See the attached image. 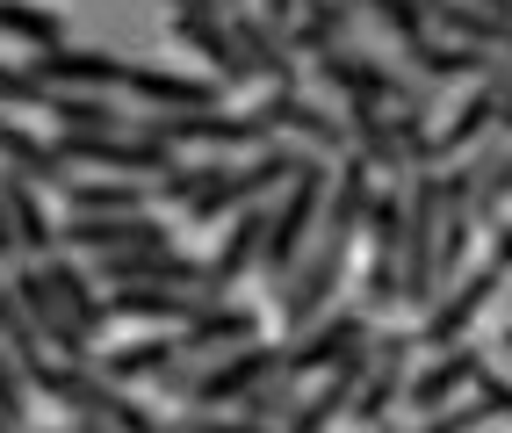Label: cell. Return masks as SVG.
Wrapping results in <instances>:
<instances>
[{
    "mask_svg": "<svg viewBox=\"0 0 512 433\" xmlns=\"http://www.w3.org/2000/svg\"><path fill=\"white\" fill-rule=\"evenodd\" d=\"M224 22H231V44H238V58L253 65V80H275L282 94H296V87H303V58L289 51V37H282V29L267 22L260 8H231Z\"/></svg>",
    "mask_w": 512,
    "mask_h": 433,
    "instance_id": "9a60e30c",
    "label": "cell"
},
{
    "mask_svg": "<svg viewBox=\"0 0 512 433\" xmlns=\"http://www.w3.org/2000/svg\"><path fill=\"white\" fill-rule=\"evenodd\" d=\"M0 116H8V109H0Z\"/></svg>",
    "mask_w": 512,
    "mask_h": 433,
    "instance_id": "7bdbcfd3",
    "label": "cell"
},
{
    "mask_svg": "<svg viewBox=\"0 0 512 433\" xmlns=\"http://www.w3.org/2000/svg\"><path fill=\"white\" fill-rule=\"evenodd\" d=\"M145 246H174V224L166 217H58V253H145Z\"/></svg>",
    "mask_w": 512,
    "mask_h": 433,
    "instance_id": "30bf717a",
    "label": "cell"
},
{
    "mask_svg": "<svg viewBox=\"0 0 512 433\" xmlns=\"http://www.w3.org/2000/svg\"><path fill=\"white\" fill-rule=\"evenodd\" d=\"M354 275V246H332V239H311V253L296 260V275L275 289V304H282V332H303V325H318L332 311V296L339 282Z\"/></svg>",
    "mask_w": 512,
    "mask_h": 433,
    "instance_id": "5b68a950",
    "label": "cell"
},
{
    "mask_svg": "<svg viewBox=\"0 0 512 433\" xmlns=\"http://www.w3.org/2000/svg\"><path fill=\"white\" fill-rule=\"evenodd\" d=\"M440 217H448L440 174L419 166L412 174V224H404V268H397V304L404 311H426L440 296Z\"/></svg>",
    "mask_w": 512,
    "mask_h": 433,
    "instance_id": "3957f363",
    "label": "cell"
},
{
    "mask_svg": "<svg viewBox=\"0 0 512 433\" xmlns=\"http://www.w3.org/2000/svg\"><path fill=\"white\" fill-rule=\"evenodd\" d=\"M22 260V239H15V210H8V174H0V268Z\"/></svg>",
    "mask_w": 512,
    "mask_h": 433,
    "instance_id": "d6a6232c",
    "label": "cell"
},
{
    "mask_svg": "<svg viewBox=\"0 0 512 433\" xmlns=\"http://www.w3.org/2000/svg\"><path fill=\"white\" fill-rule=\"evenodd\" d=\"M498 268H491V260H484V268H469L462 282H448V289H440L433 296V304H426V325H419V347H462V332L476 325V311H484L491 304V296H498Z\"/></svg>",
    "mask_w": 512,
    "mask_h": 433,
    "instance_id": "7c38bea8",
    "label": "cell"
},
{
    "mask_svg": "<svg viewBox=\"0 0 512 433\" xmlns=\"http://www.w3.org/2000/svg\"><path fill=\"white\" fill-rule=\"evenodd\" d=\"M58 130H138L123 109H116V94H51V109H44Z\"/></svg>",
    "mask_w": 512,
    "mask_h": 433,
    "instance_id": "d4e9b609",
    "label": "cell"
},
{
    "mask_svg": "<svg viewBox=\"0 0 512 433\" xmlns=\"http://www.w3.org/2000/svg\"><path fill=\"white\" fill-rule=\"evenodd\" d=\"M253 8H260L267 22H275V29H289V22H296V8H303V0H253Z\"/></svg>",
    "mask_w": 512,
    "mask_h": 433,
    "instance_id": "e575fe53",
    "label": "cell"
},
{
    "mask_svg": "<svg viewBox=\"0 0 512 433\" xmlns=\"http://www.w3.org/2000/svg\"><path fill=\"white\" fill-rule=\"evenodd\" d=\"M0 166L22 174V181H37L44 195H65V188L80 181L73 159L58 152V138H37V130H22V123H8V116H0Z\"/></svg>",
    "mask_w": 512,
    "mask_h": 433,
    "instance_id": "d6986e66",
    "label": "cell"
},
{
    "mask_svg": "<svg viewBox=\"0 0 512 433\" xmlns=\"http://www.w3.org/2000/svg\"><path fill=\"white\" fill-rule=\"evenodd\" d=\"M0 354H8V340H0Z\"/></svg>",
    "mask_w": 512,
    "mask_h": 433,
    "instance_id": "b9f144b4",
    "label": "cell"
},
{
    "mask_svg": "<svg viewBox=\"0 0 512 433\" xmlns=\"http://www.w3.org/2000/svg\"><path fill=\"white\" fill-rule=\"evenodd\" d=\"M0 109H51V87L29 65H0Z\"/></svg>",
    "mask_w": 512,
    "mask_h": 433,
    "instance_id": "f546056e",
    "label": "cell"
},
{
    "mask_svg": "<svg viewBox=\"0 0 512 433\" xmlns=\"http://www.w3.org/2000/svg\"><path fill=\"white\" fill-rule=\"evenodd\" d=\"M375 340V318L368 311H325L318 325H303V332H289L282 340V376H325V369H339L354 347H368Z\"/></svg>",
    "mask_w": 512,
    "mask_h": 433,
    "instance_id": "ba28073f",
    "label": "cell"
},
{
    "mask_svg": "<svg viewBox=\"0 0 512 433\" xmlns=\"http://www.w3.org/2000/svg\"><path fill=\"white\" fill-rule=\"evenodd\" d=\"M325 188H332V166L311 159L303 174L282 188V203H267V239H260V282L282 289L296 275V260L311 253L318 224H325Z\"/></svg>",
    "mask_w": 512,
    "mask_h": 433,
    "instance_id": "7a4b0ae2",
    "label": "cell"
},
{
    "mask_svg": "<svg viewBox=\"0 0 512 433\" xmlns=\"http://www.w3.org/2000/svg\"><path fill=\"white\" fill-rule=\"evenodd\" d=\"M491 419H498V412L484 405V397H455V405H440V412H426V419H419L412 433H484ZM397 433H404V426H397Z\"/></svg>",
    "mask_w": 512,
    "mask_h": 433,
    "instance_id": "83f0119b",
    "label": "cell"
},
{
    "mask_svg": "<svg viewBox=\"0 0 512 433\" xmlns=\"http://www.w3.org/2000/svg\"><path fill=\"white\" fill-rule=\"evenodd\" d=\"M58 433H65V426H58Z\"/></svg>",
    "mask_w": 512,
    "mask_h": 433,
    "instance_id": "ee69618b",
    "label": "cell"
},
{
    "mask_svg": "<svg viewBox=\"0 0 512 433\" xmlns=\"http://www.w3.org/2000/svg\"><path fill=\"white\" fill-rule=\"evenodd\" d=\"M476 8H491V15H505V22H512V0H476Z\"/></svg>",
    "mask_w": 512,
    "mask_h": 433,
    "instance_id": "74e56055",
    "label": "cell"
},
{
    "mask_svg": "<svg viewBox=\"0 0 512 433\" xmlns=\"http://www.w3.org/2000/svg\"><path fill=\"white\" fill-rule=\"evenodd\" d=\"M412 8H419L426 22H440V15H448V0H412Z\"/></svg>",
    "mask_w": 512,
    "mask_h": 433,
    "instance_id": "d590c367",
    "label": "cell"
},
{
    "mask_svg": "<svg viewBox=\"0 0 512 433\" xmlns=\"http://www.w3.org/2000/svg\"><path fill=\"white\" fill-rule=\"evenodd\" d=\"M354 8L368 15V22H383L390 29V37H397V51H412L419 37H433V22L412 8V0H354Z\"/></svg>",
    "mask_w": 512,
    "mask_h": 433,
    "instance_id": "4316f807",
    "label": "cell"
},
{
    "mask_svg": "<svg viewBox=\"0 0 512 433\" xmlns=\"http://www.w3.org/2000/svg\"><path fill=\"white\" fill-rule=\"evenodd\" d=\"M375 433H397V426H375Z\"/></svg>",
    "mask_w": 512,
    "mask_h": 433,
    "instance_id": "60d3db41",
    "label": "cell"
},
{
    "mask_svg": "<svg viewBox=\"0 0 512 433\" xmlns=\"http://www.w3.org/2000/svg\"><path fill=\"white\" fill-rule=\"evenodd\" d=\"M8 282H15V296H22L29 332H37V340H44L58 361H94V332H80V318L58 304V289H51V275H44V260H15Z\"/></svg>",
    "mask_w": 512,
    "mask_h": 433,
    "instance_id": "8992f818",
    "label": "cell"
},
{
    "mask_svg": "<svg viewBox=\"0 0 512 433\" xmlns=\"http://www.w3.org/2000/svg\"><path fill=\"white\" fill-rule=\"evenodd\" d=\"M311 159H318V152H303V145H267V152H246V159H224L217 181L202 188L195 203H181V217H188V224H231L238 210H253V203H267V195H282Z\"/></svg>",
    "mask_w": 512,
    "mask_h": 433,
    "instance_id": "6da1fadb",
    "label": "cell"
},
{
    "mask_svg": "<svg viewBox=\"0 0 512 433\" xmlns=\"http://www.w3.org/2000/svg\"><path fill=\"white\" fill-rule=\"evenodd\" d=\"M354 29H361V8H354V0H303L282 37H289V51H296L303 65H311V58H325V51H347Z\"/></svg>",
    "mask_w": 512,
    "mask_h": 433,
    "instance_id": "ffe728a7",
    "label": "cell"
},
{
    "mask_svg": "<svg viewBox=\"0 0 512 433\" xmlns=\"http://www.w3.org/2000/svg\"><path fill=\"white\" fill-rule=\"evenodd\" d=\"M275 138H303V152H318V159H347L354 152V130H347V116H332V109H318L311 94H282V87H267V102L253 109Z\"/></svg>",
    "mask_w": 512,
    "mask_h": 433,
    "instance_id": "9c48e42d",
    "label": "cell"
},
{
    "mask_svg": "<svg viewBox=\"0 0 512 433\" xmlns=\"http://www.w3.org/2000/svg\"><path fill=\"white\" fill-rule=\"evenodd\" d=\"M224 8H253V0H224Z\"/></svg>",
    "mask_w": 512,
    "mask_h": 433,
    "instance_id": "ab89813d",
    "label": "cell"
},
{
    "mask_svg": "<svg viewBox=\"0 0 512 433\" xmlns=\"http://www.w3.org/2000/svg\"><path fill=\"white\" fill-rule=\"evenodd\" d=\"M260 239H267V203L238 210V217L224 224L217 253H202V260H210V304H224V296H231L238 282H246V275L260 268Z\"/></svg>",
    "mask_w": 512,
    "mask_h": 433,
    "instance_id": "ac0fdd59",
    "label": "cell"
},
{
    "mask_svg": "<svg viewBox=\"0 0 512 433\" xmlns=\"http://www.w3.org/2000/svg\"><path fill=\"white\" fill-rule=\"evenodd\" d=\"M202 304L210 296H195V289H109V318H138V325H188L202 318Z\"/></svg>",
    "mask_w": 512,
    "mask_h": 433,
    "instance_id": "cb8c5ba5",
    "label": "cell"
},
{
    "mask_svg": "<svg viewBox=\"0 0 512 433\" xmlns=\"http://www.w3.org/2000/svg\"><path fill=\"white\" fill-rule=\"evenodd\" d=\"M58 152L73 159V174H123V181H159L174 174V145L145 138V130H58Z\"/></svg>",
    "mask_w": 512,
    "mask_h": 433,
    "instance_id": "277c9868",
    "label": "cell"
},
{
    "mask_svg": "<svg viewBox=\"0 0 512 433\" xmlns=\"http://www.w3.org/2000/svg\"><path fill=\"white\" fill-rule=\"evenodd\" d=\"M260 332H267V311L224 296V304H202V318H188L174 340H181V361H217V354H231V347H253Z\"/></svg>",
    "mask_w": 512,
    "mask_h": 433,
    "instance_id": "5bb4252c",
    "label": "cell"
},
{
    "mask_svg": "<svg viewBox=\"0 0 512 433\" xmlns=\"http://www.w3.org/2000/svg\"><path fill=\"white\" fill-rule=\"evenodd\" d=\"M0 29L29 44V58L65 44V15H58V8H37V0H0Z\"/></svg>",
    "mask_w": 512,
    "mask_h": 433,
    "instance_id": "484cf974",
    "label": "cell"
},
{
    "mask_svg": "<svg viewBox=\"0 0 512 433\" xmlns=\"http://www.w3.org/2000/svg\"><path fill=\"white\" fill-rule=\"evenodd\" d=\"M491 87H498V130H491V138H512V58L491 65Z\"/></svg>",
    "mask_w": 512,
    "mask_h": 433,
    "instance_id": "1f68e13d",
    "label": "cell"
},
{
    "mask_svg": "<svg viewBox=\"0 0 512 433\" xmlns=\"http://www.w3.org/2000/svg\"><path fill=\"white\" fill-rule=\"evenodd\" d=\"M412 347H419V332H375L368 340V376H361V397H354V412L347 426L375 433V426H390L397 405H404V383H412Z\"/></svg>",
    "mask_w": 512,
    "mask_h": 433,
    "instance_id": "52a82bcc",
    "label": "cell"
},
{
    "mask_svg": "<svg viewBox=\"0 0 512 433\" xmlns=\"http://www.w3.org/2000/svg\"><path fill=\"white\" fill-rule=\"evenodd\" d=\"M29 73H37L51 94H109V87L130 80V58L87 51V44H58V51H37V58H29Z\"/></svg>",
    "mask_w": 512,
    "mask_h": 433,
    "instance_id": "4fadbf2b",
    "label": "cell"
},
{
    "mask_svg": "<svg viewBox=\"0 0 512 433\" xmlns=\"http://www.w3.org/2000/svg\"><path fill=\"white\" fill-rule=\"evenodd\" d=\"M296 397H303V383H296V376H267V383H260V390H253L238 412H253V419H267V426L282 433V419L296 412Z\"/></svg>",
    "mask_w": 512,
    "mask_h": 433,
    "instance_id": "f1b7e54d",
    "label": "cell"
},
{
    "mask_svg": "<svg viewBox=\"0 0 512 433\" xmlns=\"http://www.w3.org/2000/svg\"><path fill=\"white\" fill-rule=\"evenodd\" d=\"M491 268L512 275V224H491Z\"/></svg>",
    "mask_w": 512,
    "mask_h": 433,
    "instance_id": "836d02e7",
    "label": "cell"
},
{
    "mask_svg": "<svg viewBox=\"0 0 512 433\" xmlns=\"http://www.w3.org/2000/svg\"><path fill=\"white\" fill-rule=\"evenodd\" d=\"M484 347H440L426 369H412V383H404V412H440V405H455L462 390H476V376H484Z\"/></svg>",
    "mask_w": 512,
    "mask_h": 433,
    "instance_id": "2e32d148",
    "label": "cell"
},
{
    "mask_svg": "<svg viewBox=\"0 0 512 433\" xmlns=\"http://www.w3.org/2000/svg\"><path fill=\"white\" fill-rule=\"evenodd\" d=\"M174 433H275L253 412H174Z\"/></svg>",
    "mask_w": 512,
    "mask_h": 433,
    "instance_id": "4dcf8cb0",
    "label": "cell"
},
{
    "mask_svg": "<svg viewBox=\"0 0 512 433\" xmlns=\"http://www.w3.org/2000/svg\"><path fill=\"white\" fill-rule=\"evenodd\" d=\"M498 347H505V354H512V318H505V332H498Z\"/></svg>",
    "mask_w": 512,
    "mask_h": 433,
    "instance_id": "f35d334b",
    "label": "cell"
},
{
    "mask_svg": "<svg viewBox=\"0 0 512 433\" xmlns=\"http://www.w3.org/2000/svg\"><path fill=\"white\" fill-rule=\"evenodd\" d=\"M44 275H51V289H58V304L80 318V332H109V296H101V282H94V268L87 260H65V253H44Z\"/></svg>",
    "mask_w": 512,
    "mask_h": 433,
    "instance_id": "603a6c76",
    "label": "cell"
},
{
    "mask_svg": "<svg viewBox=\"0 0 512 433\" xmlns=\"http://www.w3.org/2000/svg\"><path fill=\"white\" fill-rule=\"evenodd\" d=\"M166 8H174V15H181V8H224V0H166Z\"/></svg>",
    "mask_w": 512,
    "mask_h": 433,
    "instance_id": "8d00e7d4",
    "label": "cell"
},
{
    "mask_svg": "<svg viewBox=\"0 0 512 433\" xmlns=\"http://www.w3.org/2000/svg\"><path fill=\"white\" fill-rule=\"evenodd\" d=\"M152 116H195V109H224L231 87L217 73H174V65H138L130 58V80H123Z\"/></svg>",
    "mask_w": 512,
    "mask_h": 433,
    "instance_id": "8fae6325",
    "label": "cell"
},
{
    "mask_svg": "<svg viewBox=\"0 0 512 433\" xmlns=\"http://www.w3.org/2000/svg\"><path fill=\"white\" fill-rule=\"evenodd\" d=\"M181 369V340L174 332H145V340H123L109 354H94V376H109V383H159V376H174Z\"/></svg>",
    "mask_w": 512,
    "mask_h": 433,
    "instance_id": "7402d4cb",
    "label": "cell"
},
{
    "mask_svg": "<svg viewBox=\"0 0 512 433\" xmlns=\"http://www.w3.org/2000/svg\"><path fill=\"white\" fill-rule=\"evenodd\" d=\"M231 8H181L174 22H166V29H174V37L202 58V65H210V73L224 80V87H253V65L246 58H238V44H231V22H224Z\"/></svg>",
    "mask_w": 512,
    "mask_h": 433,
    "instance_id": "e0dca14e",
    "label": "cell"
},
{
    "mask_svg": "<svg viewBox=\"0 0 512 433\" xmlns=\"http://www.w3.org/2000/svg\"><path fill=\"white\" fill-rule=\"evenodd\" d=\"M65 203V217H145L159 195H152V181H123V174H80L73 188L58 195Z\"/></svg>",
    "mask_w": 512,
    "mask_h": 433,
    "instance_id": "44dd1931",
    "label": "cell"
}]
</instances>
